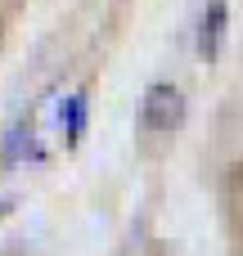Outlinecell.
Wrapping results in <instances>:
<instances>
[{
	"label": "cell",
	"mask_w": 243,
	"mask_h": 256,
	"mask_svg": "<svg viewBox=\"0 0 243 256\" xmlns=\"http://www.w3.org/2000/svg\"><path fill=\"white\" fill-rule=\"evenodd\" d=\"M59 112H63V126H68V140L77 144V140H81V126H86V94L77 90V94H72V99H68V104L59 108Z\"/></svg>",
	"instance_id": "obj_2"
},
{
	"label": "cell",
	"mask_w": 243,
	"mask_h": 256,
	"mask_svg": "<svg viewBox=\"0 0 243 256\" xmlns=\"http://www.w3.org/2000/svg\"><path fill=\"white\" fill-rule=\"evenodd\" d=\"M180 122H185V94H180V86H171V81L149 86V94L140 104V126L153 130V135H167Z\"/></svg>",
	"instance_id": "obj_1"
}]
</instances>
